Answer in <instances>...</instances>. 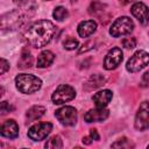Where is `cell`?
Segmentation results:
<instances>
[{
  "instance_id": "obj_1",
  "label": "cell",
  "mask_w": 149,
  "mask_h": 149,
  "mask_svg": "<svg viewBox=\"0 0 149 149\" xmlns=\"http://www.w3.org/2000/svg\"><path fill=\"white\" fill-rule=\"evenodd\" d=\"M57 27L48 20H38L24 30L23 38L26 42L35 48H42L47 45L55 36Z\"/></svg>"
},
{
  "instance_id": "obj_2",
  "label": "cell",
  "mask_w": 149,
  "mask_h": 149,
  "mask_svg": "<svg viewBox=\"0 0 149 149\" xmlns=\"http://www.w3.org/2000/svg\"><path fill=\"white\" fill-rule=\"evenodd\" d=\"M36 5L35 2H26L20 8L6 13L1 16V28L5 29H17L20 28L30 16L35 14Z\"/></svg>"
},
{
  "instance_id": "obj_3",
  "label": "cell",
  "mask_w": 149,
  "mask_h": 149,
  "mask_svg": "<svg viewBox=\"0 0 149 149\" xmlns=\"http://www.w3.org/2000/svg\"><path fill=\"white\" fill-rule=\"evenodd\" d=\"M15 85H16V88L21 93L29 94V93H34L38 91L42 86V81L36 76L22 73L15 77Z\"/></svg>"
},
{
  "instance_id": "obj_4",
  "label": "cell",
  "mask_w": 149,
  "mask_h": 149,
  "mask_svg": "<svg viewBox=\"0 0 149 149\" xmlns=\"http://www.w3.org/2000/svg\"><path fill=\"white\" fill-rule=\"evenodd\" d=\"M133 29H134V23H133L132 19H129L127 16H121L113 22V24L109 29V34L113 37H119V36L130 34L133 31Z\"/></svg>"
},
{
  "instance_id": "obj_5",
  "label": "cell",
  "mask_w": 149,
  "mask_h": 149,
  "mask_svg": "<svg viewBox=\"0 0 149 149\" xmlns=\"http://www.w3.org/2000/svg\"><path fill=\"white\" fill-rule=\"evenodd\" d=\"M148 64H149V54L144 50H139L128 59L126 69L129 72H137Z\"/></svg>"
},
{
  "instance_id": "obj_6",
  "label": "cell",
  "mask_w": 149,
  "mask_h": 149,
  "mask_svg": "<svg viewBox=\"0 0 149 149\" xmlns=\"http://www.w3.org/2000/svg\"><path fill=\"white\" fill-rule=\"evenodd\" d=\"M74 97H76V91H74V88L71 87L70 85L62 84V85H59V86L56 88V91L52 93L51 99H52L54 104L59 105V104H63V102H66V101L72 100Z\"/></svg>"
},
{
  "instance_id": "obj_7",
  "label": "cell",
  "mask_w": 149,
  "mask_h": 149,
  "mask_svg": "<svg viewBox=\"0 0 149 149\" xmlns=\"http://www.w3.org/2000/svg\"><path fill=\"white\" fill-rule=\"evenodd\" d=\"M58 121L64 126H73L77 122V111L72 106H64L55 112Z\"/></svg>"
},
{
  "instance_id": "obj_8",
  "label": "cell",
  "mask_w": 149,
  "mask_h": 149,
  "mask_svg": "<svg viewBox=\"0 0 149 149\" xmlns=\"http://www.w3.org/2000/svg\"><path fill=\"white\" fill-rule=\"evenodd\" d=\"M51 129L52 125L50 122H38L29 128L28 136L33 141H42L50 134Z\"/></svg>"
},
{
  "instance_id": "obj_9",
  "label": "cell",
  "mask_w": 149,
  "mask_h": 149,
  "mask_svg": "<svg viewBox=\"0 0 149 149\" xmlns=\"http://www.w3.org/2000/svg\"><path fill=\"white\" fill-rule=\"evenodd\" d=\"M135 128L137 130H146L149 128V102H141L135 116Z\"/></svg>"
},
{
  "instance_id": "obj_10",
  "label": "cell",
  "mask_w": 149,
  "mask_h": 149,
  "mask_svg": "<svg viewBox=\"0 0 149 149\" xmlns=\"http://www.w3.org/2000/svg\"><path fill=\"white\" fill-rule=\"evenodd\" d=\"M122 58L123 57H122L121 49L118 48V47L112 48L107 52V55H106V57L104 59V68L106 70H113V69H115V68H118L120 65V63L122 62Z\"/></svg>"
},
{
  "instance_id": "obj_11",
  "label": "cell",
  "mask_w": 149,
  "mask_h": 149,
  "mask_svg": "<svg viewBox=\"0 0 149 149\" xmlns=\"http://www.w3.org/2000/svg\"><path fill=\"white\" fill-rule=\"evenodd\" d=\"M132 14L139 20V22L143 26L148 24L149 22V8L143 2H136L130 8Z\"/></svg>"
},
{
  "instance_id": "obj_12",
  "label": "cell",
  "mask_w": 149,
  "mask_h": 149,
  "mask_svg": "<svg viewBox=\"0 0 149 149\" xmlns=\"http://www.w3.org/2000/svg\"><path fill=\"white\" fill-rule=\"evenodd\" d=\"M0 133L3 137H7V139H15L19 135V126L17 123L9 119V120H6L2 122L1 125V129H0Z\"/></svg>"
},
{
  "instance_id": "obj_13",
  "label": "cell",
  "mask_w": 149,
  "mask_h": 149,
  "mask_svg": "<svg viewBox=\"0 0 149 149\" xmlns=\"http://www.w3.org/2000/svg\"><path fill=\"white\" fill-rule=\"evenodd\" d=\"M109 114V111L106 109L105 107L99 108L97 107L95 109H90L88 112L85 113L84 119L86 122H99V121H104Z\"/></svg>"
},
{
  "instance_id": "obj_14",
  "label": "cell",
  "mask_w": 149,
  "mask_h": 149,
  "mask_svg": "<svg viewBox=\"0 0 149 149\" xmlns=\"http://www.w3.org/2000/svg\"><path fill=\"white\" fill-rule=\"evenodd\" d=\"M112 97H113V94L109 90H102V91L97 92L92 97V100H93L95 107L102 108V107H106L108 105V102L112 100Z\"/></svg>"
},
{
  "instance_id": "obj_15",
  "label": "cell",
  "mask_w": 149,
  "mask_h": 149,
  "mask_svg": "<svg viewBox=\"0 0 149 149\" xmlns=\"http://www.w3.org/2000/svg\"><path fill=\"white\" fill-rule=\"evenodd\" d=\"M97 29V23L95 21L93 20H86V21H83L78 24V28H77V31H78V35L80 37H88L90 35H92Z\"/></svg>"
},
{
  "instance_id": "obj_16",
  "label": "cell",
  "mask_w": 149,
  "mask_h": 149,
  "mask_svg": "<svg viewBox=\"0 0 149 149\" xmlns=\"http://www.w3.org/2000/svg\"><path fill=\"white\" fill-rule=\"evenodd\" d=\"M54 59H55V55L49 50H44L38 55L36 65L38 68H47L54 62Z\"/></svg>"
},
{
  "instance_id": "obj_17",
  "label": "cell",
  "mask_w": 149,
  "mask_h": 149,
  "mask_svg": "<svg viewBox=\"0 0 149 149\" xmlns=\"http://www.w3.org/2000/svg\"><path fill=\"white\" fill-rule=\"evenodd\" d=\"M44 113H45V107H44V106H38V105H36V106H33L31 108H29V109L27 111L26 116H27L28 122H33V121L40 119L41 116H43Z\"/></svg>"
},
{
  "instance_id": "obj_18",
  "label": "cell",
  "mask_w": 149,
  "mask_h": 149,
  "mask_svg": "<svg viewBox=\"0 0 149 149\" xmlns=\"http://www.w3.org/2000/svg\"><path fill=\"white\" fill-rule=\"evenodd\" d=\"M104 84H105L104 76H101L99 73H95V74H93L88 78V80L85 84V88L86 90H93V88H98V87L102 86Z\"/></svg>"
},
{
  "instance_id": "obj_19",
  "label": "cell",
  "mask_w": 149,
  "mask_h": 149,
  "mask_svg": "<svg viewBox=\"0 0 149 149\" xmlns=\"http://www.w3.org/2000/svg\"><path fill=\"white\" fill-rule=\"evenodd\" d=\"M33 65V56L27 52V51H23L22 55H21V58L19 61V68L21 69H27V68H30Z\"/></svg>"
},
{
  "instance_id": "obj_20",
  "label": "cell",
  "mask_w": 149,
  "mask_h": 149,
  "mask_svg": "<svg viewBox=\"0 0 149 149\" xmlns=\"http://www.w3.org/2000/svg\"><path fill=\"white\" fill-rule=\"evenodd\" d=\"M63 147V142L61 140V137L58 135H55L52 137H50L47 142H45V148H51V149H58Z\"/></svg>"
},
{
  "instance_id": "obj_21",
  "label": "cell",
  "mask_w": 149,
  "mask_h": 149,
  "mask_svg": "<svg viewBox=\"0 0 149 149\" xmlns=\"http://www.w3.org/2000/svg\"><path fill=\"white\" fill-rule=\"evenodd\" d=\"M52 15H54V17H55L56 20H58V21H63V20H65V19L68 17L69 13H68V9H66L65 7L58 6V7L55 8Z\"/></svg>"
},
{
  "instance_id": "obj_22",
  "label": "cell",
  "mask_w": 149,
  "mask_h": 149,
  "mask_svg": "<svg viewBox=\"0 0 149 149\" xmlns=\"http://www.w3.org/2000/svg\"><path fill=\"white\" fill-rule=\"evenodd\" d=\"M63 45L66 50H74L78 48V41L73 37H69L63 42Z\"/></svg>"
},
{
  "instance_id": "obj_23",
  "label": "cell",
  "mask_w": 149,
  "mask_h": 149,
  "mask_svg": "<svg viewBox=\"0 0 149 149\" xmlns=\"http://www.w3.org/2000/svg\"><path fill=\"white\" fill-rule=\"evenodd\" d=\"M112 147L113 148H130V147H134V144L130 143L126 137H123V139H120L119 141L114 142L112 144Z\"/></svg>"
},
{
  "instance_id": "obj_24",
  "label": "cell",
  "mask_w": 149,
  "mask_h": 149,
  "mask_svg": "<svg viewBox=\"0 0 149 149\" xmlns=\"http://www.w3.org/2000/svg\"><path fill=\"white\" fill-rule=\"evenodd\" d=\"M104 8H105V5H102L101 2H93L90 7V13L97 15L98 13L104 12Z\"/></svg>"
},
{
  "instance_id": "obj_25",
  "label": "cell",
  "mask_w": 149,
  "mask_h": 149,
  "mask_svg": "<svg viewBox=\"0 0 149 149\" xmlns=\"http://www.w3.org/2000/svg\"><path fill=\"white\" fill-rule=\"evenodd\" d=\"M122 45L127 49H133L136 45V40L134 37H127L122 41Z\"/></svg>"
},
{
  "instance_id": "obj_26",
  "label": "cell",
  "mask_w": 149,
  "mask_h": 149,
  "mask_svg": "<svg viewBox=\"0 0 149 149\" xmlns=\"http://www.w3.org/2000/svg\"><path fill=\"white\" fill-rule=\"evenodd\" d=\"M13 109V106L9 105V102L7 101H2L1 102V107H0V112H1V115H5L7 114L8 112H10Z\"/></svg>"
},
{
  "instance_id": "obj_27",
  "label": "cell",
  "mask_w": 149,
  "mask_h": 149,
  "mask_svg": "<svg viewBox=\"0 0 149 149\" xmlns=\"http://www.w3.org/2000/svg\"><path fill=\"white\" fill-rule=\"evenodd\" d=\"M93 45H94V42H93V41H87L85 44H83V48H80V49H79L78 54H81V52H85V51H87V50L92 49V47H93Z\"/></svg>"
},
{
  "instance_id": "obj_28",
  "label": "cell",
  "mask_w": 149,
  "mask_h": 149,
  "mask_svg": "<svg viewBox=\"0 0 149 149\" xmlns=\"http://www.w3.org/2000/svg\"><path fill=\"white\" fill-rule=\"evenodd\" d=\"M8 69H9V64H8V62H7L5 58H2V59H1V70H0L1 74H3Z\"/></svg>"
},
{
  "instance_id": "obj_29",
  "label": "cell",
  "mask_w": 149,
  "mask_h": 149,
  "mask_svg": "<svg viewBox=\"0 0 149 149\" xmlns=\"http://www.w3.org/2000/svg\"><path fill=\"white\" fill-rule=\"evenodd\" d=\"M90 135H91V137H92L93 140H97V141H98V140L100 139V137H99V134L97 133L95 129H91V130H90Z\"/></svg>"
},
{
  "instance_id": "obj_30",
  "label": "cell",
  "mask_w": 149,
  "mask_h": 149,
  "mask_svg": "<svg viewBox=\"0 0 149 149\" xmlns=\"http://www.w3.org/2000/svg\"><path fill=\"white\" fill-rule=\"evenodd\" d=\"M92 140H93V139L91 137V135H90V136H86V137L83 139V143H84V144H91Z\"/></svg>"
},
{
  "instance_id": "obj_31",
  "label": "cell",
  "mask_w": 149,
  "mask_h": 149,
  "mask_svg": "<svg viewBox=\"0 0 149 149\" xmlns=\"http://www.w3.org/2000/svg\"><path fill=\"white\" fill-rule=\"evenodd\" d=\"M143 83L149 84V71H147V72L143 74Z\"/></svg>"
},
{
  "instance_id": "obj_32",
  "label": "cell",
  "mask_w": 149,
  "mask_h": 149,
  "mask_svg": "<svg viewBox=\"0 0 149 149\" xmlns=\"http://www.w3.org/2000/svg\"><path fill=\"white\" fill-rule=\"evenodd\" d=\"M134 0H119V2L121 3V5H127V3H129V2H133Z\"/></svg>"
},
{
  "instance_id": "obj_33",
  "label": "cell",
  "mask_w": 149,
  "mask_h": 149,
  "mask_svg": "<svg viewBox=\"0 0 149 149\" xmlns=\"http://www.w3.org/2000/svg\"><path fill=\"white\" fill-rule=\"evenodd\" d=\"M23 0H14V2H16V3H21Z\"/></svg>"
},
{
  "instance_id": "obj_34",
  "label": "cell",
  "mask_w": 149,
  "mask_h": 149,
  "mask_svg": "<svg viewBox=\"0 0 149 149\" xmlns=\"http://www.w3.org/2000/svg\"><path fill=\"white\" fill-rule=\"evenodd\" d=\"M148 148H149V144H148Z\"/></svg>"
},
{
  "instance_id": "obj_35",
  "label": "cell",
  "mask_w": 149,
  "mask_h": 149,
  "mask_svg": "<svg viewBox=\"0 0 149 149\" xmlns=\"http://www.w3.org/2000/svg\"><path fill=\"white\" fill-rule=\"evenodd\" d=\"M72 1H76V0H72Z\"/></svg>"
}]
</instances>
